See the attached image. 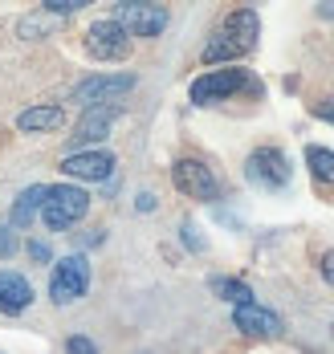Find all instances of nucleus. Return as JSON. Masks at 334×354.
Segmentation results:
<instances>
[{
  "label": "nucleus",
  "mask_w": 334,
  "mask_h": 354,
  "mask_svg": "<svg viewBox=\"0 0 334 354\" xmlns=\"http://www.w3.org/2000/svg\"><path fill=\"white\" fill-rule=\"evenodd\" d=\"M86 289H90V261L82 252L62 257L57 269H53V277H49V297L57 306H74L77 297H86Z\"/></svg>",
  "instance_id": "nucleus-3"
},
{
  "label": "nucleus",
  "mask_w": 334,
  "mask_h": 354,
  "mask_svg": "<svg viewBox=\"0 0 334 354\" xmlns=\"http://www.w3.org/2000/svg\"><path fill=\"white\" fill-rule=\"evenodd\" d=\"M62 118H66L62 106H29L17 114V131H25V135H33V131H57Z\"/></svg>",
  "instance_id": "nucleus-14"
},
{
  "label": "nucleus",
  "mask_w": 334,
  "mask_h": 354,
  "mask_svg": "<svg viewBox=\"0 0 334 354\" xmlns=\"http://www.w3.org/2000/svg\"><path fill=\"white\" fill-rule=\"evenodd\" d=\"M331 330H334V326H331Z\"/></svg>",
  "instance_id": "nucleus-26"
},
{
  "label": "nucleus",
  "mask_w": 334,
  "mask_h": 354,
  "mask_svg": "<svg viewBox=\"0 0 334 354\" xmlns=\"http://www.w3.org/2000/svg\"><path fill=\"white\" fill-rule=\"evenodd\" d=\"M114 21H118L131 37H159L167 29V8H163V4L127 0V4H114Z\"/></svg>",
  "instance_id": "nucleus-9"
},
{
  "label": "nucleus",
  "mask_w": 334,
  "mask_h": 354,
  "mask_svg": "<svg viewBox=\"0 0 334 354\" xmlns=\"http://www.w3.org/2000/svg\"><path fill=\"white\" fill-rule=\"evenodd\" d=\"M62 171L70 179H111L114 171V155L111 151H74V155H66L62 159Z\"/></svg>",
  "instance_id": "nucleus-11"
},
{
  "label": "nucleus",
  "mask_w": 334,
  "mask_h": 354,
  "mask_svg": "<svg viewBox=\"0 0 334 354\" xmlns=\"http://www.w3.org/2000/svg\"><path fill=\"white\" fill-rule=\"evenodd\" d=\"M318 269H322V281H326V285L334 289V248H326V252H322V261H318Z\"/></svg>",
  "instance_id": "nucleus-21"
},
{
  "label": "nucleus",
  "mask_w": 334,
  "mask_h": 354,
  "mask_svg": "<svg viewBox=\"0 0 334 354\" xmlns=\"http://www.w3.org/2000/svg\"><path fill=\"white\" fill-rule=\"evenodd\" d=\"M86 49H90V57H98V62H122V57L131 53V33H127L114 17H102V21H94V25L86 29Z\"/></svg>",
  "instance_id": "nucleus-7"
},
{
  "label": "nucleus",
  "mask_w": 334,
  "mask_h": 354,
  "mask_svg": "<svg viewBox=\"0 0 334 354\" xmlns=\"http://www.w3.org/2000/svg\"><path fill=\"white\" fill-rule=\"evenodd\" d=\"M257 37H261V17L257 8H236L221 21V29L212 33V41L204 45V62L216 66V62H232V57H245L257 49Z\"/></svg>",
  "instance_id": "nucleus-1"
},
{
  "label": "nucleus",
  "mask_w": 334,
  "mask_h": 354,
  "mask_svg": "<svg viewBox=\"0 0 334 354\" xmlns=\"http://www.w3.org/2000/svg\"><path fill=\"white\" fill-rule=\"evenodd\" d=\"M29 252H33L37 261H45V257H49V248H45V245H29Z\"/></svg>",
  "instance_id": "nucleus-25"
},
{
  "label": "nucleus",
  "mask_w": 334,
  "mask_h": 354,
  "mask_svg": "<svg viewBox=\"0 0 334 354\" xmlns=\"http://www.w3.org/2000/svg\"><path fill=\"white\" fill-rule=\"evenodd\" d=\"M306 167L318 183H331L334 187V151L326 147H306Z\"/></svg>",
  "instance_id": "nucleus-16"
},
{
  "label": "nucleus",
  "mask_w": 334,
  "mask_h": 354,
  "mask_svg": "<svg viewBox=\"0 0 334 354\" xmlns=\"http://www.w3.org/2000/svg\"><path fill=\"white\" fill-rule=\"evenodd\" d=\"M114 118H118V106L82 110V118H77V131H74V142H102Z\"/></svg>",
  "instance_id": "nucleus-13"
},
{
  "label": "nucleus",
  "mask_w": 334,
  "mask_h": 354,
  "mask_svg": "<svg viewBox=\"0 0 334 354\" xmlns=\"http://www.w3.org/2000/svg\"><path fill=\"white\" fill-rule=\"evenodd\" d=\"M66 354H98V346H94L90 338H82V334H74V338L66 342Z\"/></svg>",
  "instance_id": "nucleus-19"
},
{
  "label": "nucleus",
  "mask_w": 334,
  "mask_h": 354,
  "mask_svg": "<svg viewBox=\"0 0 334 354\" xmlns=\"http://www.w3.org/2000/svg\"><path fill=\"white\" fill-rule=\"evenodd\" d=\"M41 204H45V187L41 183H33V187H25L21 196H17V204H12V228H29L33 224V216L41 212Z\"/></svg>",
  "instance_id": "nucleus-15"
},
{
  "label": "nucleus",
  "mask_w": 334,
  "mask_h": 354,
  "mask_svg": "<svg viewBox=\"0 0 334 354\" xmlns=\"http://www.w3.org/2000/svg\"><path fill=\"white\" fill-rule=\"evenodd\" d=\"M86 212H90V196H86L77 183H53V187H45V204H41L45 228L62 232V228L77 224Z\"/></svg>",
  "instance_id": "nucleus-2"
},
{
  "label": "nucleus",
  "mask_w": 334,
  "mask_h": 354,
  "mask_svg": "<svg viewBox=\"0 0 334 354\" xmlns=\"http://www.w3.org/2000/svg\"><path fill=\"white\" fill-rule=\"evenodd\" d=\"M4 252H12V241H8V228L0 224V257H4Z\"/></svg>",
  "instance_id": "nucleus-22"
},
{
  "label": "nucleus",
  "mask_w": 334,
  "mask_h": 354,
  "mask_svg": "<svg viewBox=\"0 0 334 354\" xmlns=\"http://www.w3.org/2000/svg\"><path fill=\"white\" fill-rule=\"evenodd\" d=\"M245 176L253 179L265 192H277L290 183V159L277 151V147H257L249 159H245Z\"/></svg>",
  "instance_id": "nucleus-8"
},
{
  "label": "nucleus",
  "mask_w": 334,
  "mask_h": 354,
  "mask_svg": "<svg viewBox=\"0 0 334 354\" xmlns=\"http://www.w3.org/2000/svg\"><path fill=\"white\" fill-rule=\"evenodd\" d=\"M318 17H326V21H334V0H331V4H318Z\"/></svg>",
  "instance_id": "nucleus-24"
},
{
  "label": "nucleus",
  "mask_w": 334,
  "mask_h": 354,
  "mask_svg": "<svg viewBox=\"0 0 334 354\" xmlns=\"http://www.w3.org/2000/svg\"><path fill=\"white\" fill-rule=\"evenodd\" d=\"M171 183H176L184 196H192V200H204V204L221 200V179L212 176V167H208L204 159H176Z\"/></svg>",
  "instance_id": "nucleus-5"
},
{
  "label": "nucleus",
  "mask_w": 334,
  "mask_h": 354,
  "mask_svg": "<svg viewBox=\"0 0 334 354\" xmlns=\"http://www.w3.org/2000/svg\"><path fill=\"white\" fill-rule=\"evenodd\" d=\"M212 293H221L224 301H232V306H245V301H253V289L245 281H232V277H212Z\"/></svg>",
  "instance_id": "nucleus-17"
},
{
  "label": "nucleus",
  "mask_w": 334,
  "mask_h": 354,
  "mask_svg": "<svg viewBox=\"0 0 334 354\" xmlns=\"http://www.w3.org/2000/svg\"><path fill=\"white\" fill-rule=\"evenodd\" d=\"M314 118H322V122H334V94H326V98H318L314 102Z\"/></svg>",
  "instance_id": "nucleus-20"
},
{
  "label": "nucleus",
  "mask_w": 334,
  "mask_h": 354,
  "mask_svg": "<svg viewBox=\"0 0 334 354\" xmlns=\"http://www.w3.org/2000/svg\"><path fill=\"white\" fill-rule=\"evenodd\" d=\"M86 0H45V12H57V17H66V12H77Z\"/></svg>",
  "instance_id": "nucleus-18"
},
{
  "label": "nucleus",
  "mask_w": 334,
  "mask_h": 354,
  "mask_svg": "<svg viewBox=\"0 0 334 354\" xmlns=\"http://www.w3.org/2000/svg\"><path fill=\"white\" fill-rule=\"evenodd\" d=\"M127 90H135V77L131 73H94V77H86V82L74 86V102L82 110L114 106V98H122Z\"/></svg>",
  "instance_id": "nucleus-4"
},
{
  "label": "nucleus",
  "mask_w": 334,
  "mask_h": 354,
  "mask_svg": "<svg viewBox=\"0 0 334 354\" xmlns=\"http://www.w3.org/2000/svg\"><path fill=\"white\" fill-rule=\"evenodd\" d=\"M232 326H236L245 338H281V330H286L281 314L265 310V306H257V301L236 306V310H232Z\"/></svg>",
  "instance_id": "nucleus-10"
},
{
  "label": "nucleus",
  "mask_w": 334,
  "mask_h": 354,
  "mask_svg": "<svg viewBox=\"0 0 334 354\" xmlns=\"http://www.w3.org/2000/svg\"><path fill=\"white\" fill-rule=\"evenodd\" d=\"M29 306H33V285H29V277L4 269V273H0V310H4L8 318H17V314H25Z\"/></svg>",
  "instance_id": "nucleus-12"
},
{
  "label": "nucleus",
  "mask_w": 334,
  "mask_h": 354,
  "mask_svg": "<svg viewBox=\"0 0 334 354\" xmlns=\"http://www.w3.org/2000/svg\"><path fill=\"white\" fill-rule=\"evenodd\" d=\"M249 86V73L245 70H208L200 73L196 82H192V102L196 106H216V102H224V98H232L236 90H245Z\"/></svg>",
  "instance_id": "nucleus-6"
},
{
  "label": "nucleus",
  "mask_w": 334,
  "mask_h": 354,
  "mask_svg": "<svg viewBox=\"0 0 334 354\" xmlns=\"http://www.w3.org/2000/svg\"><path fill=\"white\" fill-rule=\"evenodd\" d=\"M155 208V196H139V212H151Z\"/></svg>",
  "instance_id": "nucleus-23"
}]
</instances>
